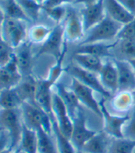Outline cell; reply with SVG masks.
Instances as JSON below:
<instances>
[{
    "mask_svg": "<svg viewBox=\"0 0 135 153\" xmlns=\"http://www.w3.org/2000/svg\"><path fill=\"white\" fill-rule=\"evenodd\" d=\"M21 118L24 125L32 130L43 129L52 133L53 116H50L33 102H23L21 107Z\"/></svg>",
    "mask_w": 135,
    "mask_h": 153,
    "instance_id": "6da1fadb",
    "label": "cell"
},
{
    "mask_svg": "<svg viewBox=\"0 0 135 153\" xmlns=\"http://www.w3.org/2000/svg\"><path fill=\"white\" fill-rule=\"evenodd\" d=\"M122 26L123 24L112 20L109 16L106 15L103 21L87 31L85 37L82 40L80 45L111 41L118 36Z\"/></svg>",
    "mask_w": 135,
    "mask_h": 153,
    "instance_id": "7a4b0ae2",
    "label": "cell"
},
{
    "mask_svg": "<svg viewBox=\"0 0 135 153\" xmlns=\"http://www.w3.org/2000/svg\"><path fill=\"white\" fill-rule=\"evenodd\" d=\"M0 127L10 137V149L18 150L23 128L21 109L0 110Z\"/></svg>",
    "mask_w": 135,
    "mask_h": 153,
    "instance_id": "3957f363",
    "label": "cell"
},
{
    "mask_svg": "<svg viewBox=\"0 0 135 153\" xmlns=\"http://www.w3.org/2000/svg\"><path fill=\"white\" fill-rule=\"evenodd\" d=\"M66 46L67 41L64 35V26H63V22H60L52 28L48 37L42 44L41 48H39L36 57L47 54V55H51L56 59H58Z\"/></svg>",
    "mask_w": 135,
    "mask_h": 153,
    "instance_id": "277c9868",
    "label": "cell"
},
{
    "mask_svg": "<svg viewBox=\"0 0 135 153\" xmlns=\"http://www.w3.org/2000/svg\"><path fill=\"white\" fill-rule=\"evenodd\" d=\"M26 22L6 17L1 26V33L5 42L13 48H18L25 42L27 35Z\"/></svg>",
    "mask_w": 135,
    "mask_h": 153,
    "instance_id": "5b68a950",
    "label": "cell"
},
{
    "mask_svg": "<svg viewBox=\"0 0 135 153\" xmlns=\"http://www.w3.org/2000/svg\"><path fill=\"white\" fill-rule=\"evenodd\" d=\"M72 132H71L70 140L73 143L77 150L82 149L85 143L91 139L97 131L90 129L87 126V119L84 111L80 109L76 115L72 118Z\"/></svg>",
    "mask_w": 135,
    "mask_h": 153,
    "instance_id": "8992f818",
    "label": "cell"
},
{
    "mask_svg": "<svg viewBox=\"0 0 135 153\" xmlns=\"http://www.w3.org/2000/svg\"><path fill=\"white\" fill-rule=\"evenodd\" d=\"M67 73L71 75V77L78 80L79 82L83 84L84 85L92 88L94 92L102 95L105 98H109L111 97V94L108 93L105 90V88L103 86L100 78H99V74L87 70H84L80 68L78 65H72L69 66L67 69Z\"/></svg>",
    "mask_w": 135,
    "mask_h": 153,
    "instance_id": "52a82bcc",
    "label": "cell"
},
{
    "mask_svg": "<svg viewBox=\"0 0 135 153\" xmlns=\"http://www.w3.org/2000/svg\"><path fill=\"white\" fill-rule=\"evenodd\" d=\"M62 22L64 26V35L67 42L83 40L85 31L80 13L74 8L69 7L68 8L66 17Z\"/></svg>",
    "mask_w": 135,
    "mask_h": 153,
    "instance_id": "ba28073f",
    "label": "cell"
},
{
    "mask_svg": "<svg viewBox=\"0 0 135 153\" xmlns=\"http://www.w3.org/2000/svg\"><path fill=\"white\" fill-rule=\"evenodd\" d=\"M102 119L104 120V131L109 134L112 138H122L123 136V127L127 123L130 113L125 115L113 114L107 111L106 107L103 101L100 102Z\"/></svg>",
    "mask_w": 135,
    "mask_h": 153,
    "instance_id": "9c48e42d",
    "label": "cell"
},
{
    "mask_svg": "<svg viewBox=\"0 0 135 153\" xmlns=\"http://www.w3.org/2000/svg\"><path fill=\"white\" fill-rule=\"evenodd\" d=\"M53 117L56 121L59 130L70 138L71 132H72V118L67 109L66 105L62 101L60 97L57 94H53Z\"/></svg>",
    "mask_w": 135,
    "mask_h": 153,
    "instance_id": "30bf717a",
    "label": "cell"
},
{
    "mask_svg": "<svg viewBox=\"0 0 135 153\" xmlns=\"http://www.w3.org/2000/svg\"><path fill=\"white\" fill-rule=\"evenodd\" d=\"M70 89L74 92V94L78 97V100L80 104L84 105L89 110H91L96 115L100 116L102 118L100 102H98L97 100L95 98V97L94 95V91L92 88L84 85L83 84L79 82L78 80L72 78Z\"/></svg>",
    "mask_w": 135,
    "mask_h": 153,
    "instance_id": "8fae6325",
    "label": "cell"
},
{
    "mask_svg": "<svg viewBox=\"0 0 135 153\" xmlns=\"http://www.w3.org/2000/svg\"><path fill=\"white\" fill-rule=\"evenodd\" d=\"M53 86H55V84H53L48 78L37 80L36 93L34 97V103L50 116H53Z\"/></svg>",
    "mask_w": 135,
    "mask_h": 153,
    "instance_id": "7c38bea8",
    "label": "cell"
},
{
    "mask_svg": "<svg viewBox=\"0 0 135 153\" xmlns=\"http://www.w3.org/2000/svg\"><path fill=\"white\" fill-rule=\"evenodd\" d=\"M80 15H82L84 31L87 32L105 18L106 12L104 0H98L94 4L85 6L80 10Z\"/></svg>",
    "mask_w": 135,
    "mask_h": 153,
    "instance_id": "4fadbf2b",
    "label": "cell"
},
{
    "mask_svg": "<svg viewBox=\"0 0 135 153\" xmlns=\"http://www.w3.org/2000/svg\"><path fill=\"white\" fill-rule=\"evenodd\" d=\"M21 80L22 75L18 68L16 55L14 54L13 58L7 64L0 68V90L14 88L21 83Z\"/></svg>",
    "mask_w": 135,
    "mask_h": 153,
    "instance_id": "5bb4252c",
    "label": "cell"
},
{
    "mask_svg": "<svg viewBox=\"0 0 135 153\" xmlns=\"http://www.w3.org/2000/svg\"><path fill=\"white\" fill-rule=\"evenodd\" d=\"M119 73V91L135 90V71L128 60L114 59ZM118 91V92H119Z\"/></svg>",
    "mask_w": 135,
    "mask_h": 153,
    "instance_id": "9a60e30c",
    "label": "cell"
},
{
    "mask_svg": "<svg viewBox=\"0 0 135 153\" xmlns=\"http://www.w3.org/2000/svg\"><path fill=\"white\" fill-rule=\"evenodd\" d=\"M99 78L105 88L111 95H115L119 91V73L114 60H106L99 73Z\"/></svg>",
    "mask_w": 135,
    "mask_h": 153,
    "instance_id": "2e32d148",
    "label": "cell"
},
{
    "mask_svg": "<svg viewBox=\"0 0 135 153\" xmlns=\"http://www.w3.org/2000/svg\"><path fill=\"white\" fill-rule=\"evenodd\" d=\"M31 42H24L18 48L17 52H15L18 68L22 77L30 76L32 68V55L31 50Z\"/></svg>",
    "mask_w": 135,
    "mask_h": 153,
    "instance_id": "e0dca14e",
    "label": "cell"
},
{
    "mask_svg": "<svg viewBox=\"0 0 135 153\" xmlns=\"http://www.w3.org/2000/svg\"><path fill=\"white\" fill-rule=\"evenodd\" d=\"M111 140L112 137L104 130L97 131L94 136L85 143L82 150L87 153H108Z\"/></svg>",
    "mask_w": 135,
    "mask_h": 153,
    "instance_id": "ac0fdd59",
    "label": "cell"
},
{
    "mask_svg": "<svg viewBox=\"0 0 135 153\" xmlns=\"http://www.w3.org/2000/svg\"><path fill=\"white\" fill-rule=\"evenodd\" d=\"M106 15L112 20L121 24H126L135 19L126 8L118 1V0H104Z\"/></svg>",
    "mask_w": 135,
    "mask_h": 153,
    "instance_id": "d6986e66",
    "label": "cell"
},
{
    "mask_svg": "<svg viewBox=\"0 0 135 153\" xmlns=\"http://www.w3.org/2000/svg\"><path fill=\"white\" fill-rule=\"evenodd\" d=\"M134 106V98L131 92L119 91L111 98L112 109L120 115H125L130 113Z\"/></svg>",
    "mask_w": 135,
    "mask_h": 153,
    "instance_id": "ffe728a7",
    "label": "cell"
},
{
    "mask_svg": "<svg viewBox=\"0 0 135 153\" xmlns=\"http://www.w3.org/2000/svg\"><path fill=\"white\" fill-rule=\"evenodd\" d=\"M117 43L105 44V43H93L86 45H79L78 48L74 53L89 54V55L96 56L98 58H108L112 57L111 50L116 47Z\"/></svg>",
    "mask_w": 135,
    "mask_h": 153,
    "instance_id": "44dd1931",
    "label": "cell"
},
{
    "mask_svg": "<svg viewBox=\"0 0 135 153\" xmlns=\"http://www.w3.org/2000/svg\"><path fill=\"white\" fill-rule=\"evenodd\" d=\"M18 151L21 153H38L37 132L27 127L26 125H24V123Z\"/></svg>",
    "mask_w": 135,
    "mask_h": 153,
    "instance_id": "7402d4cb",
    "label": "cell"
},
{
    "mask_svg": "<svg viewBox=\"0 0 135 153\" xmlns=\"http://www.w3.org/2000/svg\"><path fill=\"white\" fill-rule=\"evenodd\" d=\"M55 86L57 89V94L60 97L62 101L66 105L71 118H73L78 112V111L80 109V103L78 100V97H76L72 90L66 88V86L61 83H57Z\"/></svg>",
    "mask_w": 135,
    "mask_h": 153,
    "instance_id": "603a6c76",
    "label": "cell"
},
{
    "mask_svg": "<svg viewBox=\"0 0 135 153\" xmlns=\"http://www.w3.org/2000/svg\"><path fill=\"white\" fill-rule=\"evenodd\" d=\"M73 59L76 65L80 66L84 70L93 71V73L98 74L103 67L104 62L101 58L96 56L89 55V54H83V53H74Z\"/></svg>",
    "mask_w": 135,
    "mask_h": 153,
    "instance_id": "cb8c5ba5",
    "label": "cell"
},
{
    "mask_svg": "<svg viewBox=\"0 0 135 153\" xmlns=\"http://www.w3.org/2000/svg\"><path fill=\"white\" fill-rule=\"evenodd\" d=\"M22 103L15 87L4 89L0 92V110H20Z\"/></svg>",
    "mask_w": 135,
    "mask_h": 153,
    "instance_id": "d4e9b609",
    "label": "cell"
},
{
    "mask_svg": "<svg viewBox=\"0 0 135 153\" xmlns=\"http://www.w3.org/2000/svg\"><path fill=\"white\" fill-rule=\"evenodd\" d=\"M36 84L37 80H35L34 78H32V75H30L22 77L21 83L15 87L23 102L34 103L35 93H36Z\"/></svg>",
    "mask_w": 135,
    "mask_h": 153,
    "instance_id": "484cf974",
    "label": "cell"
},
{
    "mask_svg": "<svg viewBox=\"0 0 135 153\" xmlns=\"http://www.w3.org/2000/svg\"><path fill=\"white\" fill-rule=\"evenodd\" d=\"M52 132L55 136V140L57 144V148L58 153H77V149L74 147L73 143L71 142L70 138L63 134L53 118L52 122Z\"/></svg>",
    "mask_w": 135,
    "mask_h": 153,
    "instance_id": "4316f807",
    "label": "cell"
},
{
    "mask_svg": "<svg viewBox=\"0 0 135 153\" xmlns=\"http://www.w3.org/2000/svg\"><path fill=\"white\" fill-rule=\"evenodd\" d=\"M0 3H1V7L6 14V17L21 20L26 22L30 21L22 7L17 2V0H2Z\"/></svg>",
    "mask_w": 135,
    "mask_h": 153,
    "instance_id": "83f0119b",
    "label": "cell"
},
{
    "mask_svg": "<svg viewBox=\"0 0 135 153\" xmlns=\"http://www.w3.org/2000/svg\"><path fill=\"white\" fill-rule=\"evenodd\" d=\"M38 134V153H58L56 140L51 137V133L43 129L37 130Z\"/></svg>",
    "mask_w": 135,
    "mask_h": 153,
    "instance_id": "f1b7e54d",
    "label": "cell"
},
{
    "mask_svg": "<svg viewBox=\"0 0 135 153\" xmlns=\"http://www.w3.org/2000/svg\"><path fill=\"white\" fill-rule=\"evenodd\" d=\"M135 141L122 138H112L108 153H134Z\"/></svg>",
    "mask_w": 135,
    "mask_h": 153,
    "instance_id": "f546056e",
    "label": "cell"
},
{
    "mask_svg": "<svg viewBox=\"0 0 135 153\" xmlns=\"http://www.w3.org/2000/svg\"><path fill=\"white\" fill-rule=\"evenodd\" d=\"M51 30L52 29H50L49 27L44 25H35L32 27L28 33L29 42L35 44H43L48 37Z\"/></svg>",
    "mask_w": 135,
    "mask_h": 153,
    "instance_id": "4dcf8cb0",
    "label": "cell"
},
{
    "mask_svg": "<svg viewBox=\"0 0 135 153\" xmlns=\"http://www.w3.org/2000/svg\"><path fill=\"white\" fill-rule=\"evenodd\" d=\"M116 47L124 60L135 59V39H120L117 42Z\"/></svg>",
    "mask_w": 135,
    "mask_h": 153,
    "instance_id": "1f68e13d",
    "label": "cell"
},
{
    "mask_svg": "<svg viewBox=\"0 0 135 153\" xmlns=\"http://www.w3.org/2000/svg\"><path fill=\"white\" fill-rule=\"evenodd\" d=\"M22 10L28 16L30 21H36L40 10H43V6L35 0H17Z\"/></svg>",
    "mask_w": 135,
    "mask_h": 153,
    "instance_id": "d6a6232c",
    "label": "cell"
},
{
    "mask_svg": "<svg viewBox=\"0 0 135 153\" xmlns=\"http://www.w3.org/2000/svg\"><path fill=\"white\" fill-rule=\"evenodd\" d=\"M43 10L46 12V14L50 19L55 21L58 24L64 21L67 14L68 7L65 5H60L53 7H43Z\"/></svg>",
    "mask_w": 135,
    "mask_h": 153,
    "instance_id": "836d02e7",
    "label": "cell"
},
{
    "mask_svg": "<svg viewBox=\"0 0 135 153\" xmlns=\"http://www.w3.org/2000/svg\"><path fill=\"white\" fill-rule=\"evenodd\" d=\"M14 48L4 40L0 41V68L6 66L14 56Z\"/></svg>",
    "mask_w": 135,
    "mask_h": 153,
    "instance_id": "e575fe53",
    "label": "cell"
},
{
    "mask_svg": "<svg viewBox=\"0 0 135 153\" xmlns=\"http://www.w3.org/2000/svg\"><path fill=\"white\" fill-rule=\"evenodd\" d=\"M123 136L125 138L135 141V106L130 112V117L123 127Z\"/></svg>",
    "mask_w": 135,
    "mask_h": 153,
    "instance_id": "d590c367",
    "label": "cell"
},
{
    "mask_svg": "<svg viewBox=\"0 0 135 153\" xmlns=\"http://www.w3.org/2000/svg\"><path fill=\"white\" fill-rule=\"evenodd\" d=\"M117 38H118V40L135 39V19L128 23L123 24Z\"/></svg>",
    "mask_w": 135,
    "mask_h": 153,
    "instance_id": "8d00e7d4",
    "label": "cell"
},
{
    "mask_svg": "<svg viewBox=\"0 0 135 153\" xmlns=\"http://www.w3.org/2000/svg\"><path fill=\"white\" fill-rule=\"evenodd\" d=\"M10 141L7 134L5 131H1L0 134V153H4L7 149H10Z\"/></svg>",
    "mask_w": 135,
    "mask_h": 153,
    "instance_id": "74e56055",
    "label": "cell"
},
{
    "mask_svg": "<svg viewBox=\"0 0 135 153\" xmlns=\"http://www.w3.org/2000/svg\"><path fill=\"white\" fill-rule=\"evenodd\" d=\"M131 15L135 17V0H118Z\"/></svg>",
    "mask_w": 135,
    "mask_h": 153,
    "instance_id": "f35d334b",
    "label": "cell"
},
{
    "mask_svg": "<svg viewBox=\"0 0 135 153\" xmlns=\"http://www.w3.org/2000/svg\"><path fill=\"white\" fill-rule=\"evenodd\" d=\"M97 1H98V0H75L73 4H83L85 7V6H89V5L94 4Z\"/></svg>",
    "mask_w": 135,
    "mask_h": 153,
    "instance_id": "ab89813d",
    "label": "cell"
},
{
    "mask_svg": "<svg viewBox=\"0 0 135 153\" xmlns=\"http://www.w3.org/2000/svg\"><path fill=\"white\" fill-rule=\"evenodd\" d=\"M5 19H6V14H5V12H4V10H3L2 7L0 6V29H1V26H2V24H3Z\"/></svg>",
    "mask_w": 135,
    "mask_h": 153,
    "instance_id": "60d3db41",
    "label": "cell"
},
{
    "mask_svg": "<svg viewBox=\"0 0 135 153\" xmlns=\"http://www.w3.org/2000/svg\"><path fill=\"white\" fill-rule=\"evenodd\" d=\"M130 63H131V67L133 68V70H134V71H135V59H131V60H128Z\"/></svg>",
    "mask_w": 135,
    "mask_h": 153,
    "instance_id": "b9f144b4",
    "label": "cell"
},
{
    "mask_svg": "<svg viewBox=\"0 0 135 153\" xmlns=\"http://www.w3.org/2000/svg\"><path fill=\"white\" fill-rule=\"evenodd\" d=\"M63 4H69V3H74L75 0H61Z\"/></svg>",
    "mask_w": 135,
    "mask_h": 153,
    "instance_id": "7bdbcfd3",
    "label": "cell"
},
{
    "mask_svg": "<svg viewBox=\"0 0 135 153\" xmlns=\"http://www.w3.org/2000/svg\"><path fill=\"white\" fill-rule=\"evenodd\" d=\"M5 153H19L18 150H13V149H7Z\"/></svg>",
    "mask_w": 135,
    "mask_h": 153,
    "instance_id": "ee69618b",
    "label": "cell"
},
{
    "mask_svg": "<svg viewBox=\"0 0 135 153\" xmlns=\"http://www.w3.org/2000/svg\"><path fill=\"white\" fill-rule=\"evenodd\" d=\"M36 2H38L39 4H41V5H43L44 2H46V0H35Z\"/></svg>",
    "mask_w": 135,
    "mask_h": 153,
    "instance_id": "f6af8a7d",
    "label": "cell"
},
{
    "mask_svg": "<svg viewBox=\"0 0 135 153\" xmlns=\"http://www.w3.org/2000/svg\"><path fill=\"white\" fill-rule=\"evenodd\" d=\"M77 153H87V152H85V151H83V150H77Z\"/></svg>",
    "mask_w": 135,
    "mask_h": 153,
    "instance_id": "bcb514c9",
    "label": "cell"
},
{
    "mask_svg": "<svg viewBox=\"0 0 135 153\" xmlns=\"http://www.w3.org/2000/svg\"><path fill=\"white\" fill-rule=\"evenodd\" d=\"M3 40V37H2V33H1V29H0V41Z\"/></svg>",
    "mask_w": 135,
    "mask_h": 153,
    "instance_id": "7dc6e473",
    "label": "cell"
},
{
    "mask_svg": "<svg viewBox=\"0 0 135 153\" xmlns=\"http://www.w3.org/2000/svg\"><path fill=\"white\" fill-rule=\"evenodd\" d=\"M132 93V96H133V98H134V103H135V90L133 92H131Z\"/></svg>",
    "mask_w": 135,
    "mask_h": 153,
    "instance_id": "c3c4849f",
    "label": "cell"
},
{
    "mask_svg": "<svg viewBox=\"0 0 135 153\" xmlns=\"http://www.w3.org/2000/svg\"><path fill=\"white\" fill-rule=\"evenodd\" d=\"M0 131H3V130H2V128H1V127H0Z\"/></svg>",
    "mask_w": 135,
    "mask_h": 153,
    "instance_id": "681fc988",
    "label": "cell"
},
{
    "mask_svg": "<svg viewBox=\"0 0 135 153\" xmlns=\"http://www.w3.org/2000/svg\"><path fill=\"white\" fill-rule=\"evenodd\" d=\"M0 2H1V0H0Z\"/></svg>",
    "mask_w": 135,
    "mask_h": 153,
    "instance_id": "f907efd6",
    "label": "cell"
},
{
    "mask_svg": "<svg viewBox=\"0 0 135 153\" xmlns=\"http://www.w3.org/2000/svg\"><path fill=\"white\" fill-rule=\"evenodd\" d=\"M0 92H1V90H0Z\"/></svg>",
    "mask_w": 135,
    "mask_h": 153,
    "instance_id": "816d5d0a",
    "label": "cell"
},
{
    "mask_svg": "<svg viewBox=\"0 0 135 153\" xmlns=\"http://www.w3.org/2000/svg\"><path fill=\"white\" fill-rule=\"evenodd\" d=\"M134 153H135V151H134Z\"/></svg>",
    "mask_w": 135,
    "mask_h": 153,
    "instance_id": "f5cc1de1",
    "label": "cell"
},
{
    "mask_svg": "<svg viewBox=\"0 0 135 153\" xmlns=\"http://www.w3.org/2000/svg\"><path fill=\"white\" fill-rule=\"evenodd\" d=\"M4 153H5V152H4Z\"/></svg>",
    "mask_w": 135,
    "mask_h": 153,
    "instance_id": "db71d44e",
    "label": "cell"
},
{
    "mask_svg": "<svg viewBox=\"0 0 135 153\" xmlns=\"http://www.w3.org/2000/svg\"></svg>",
    "mask_w": 135,
    "mask_h": 153,
    "instance_id": "11a10c76",
    "label": "cell"
}]
</instances>
